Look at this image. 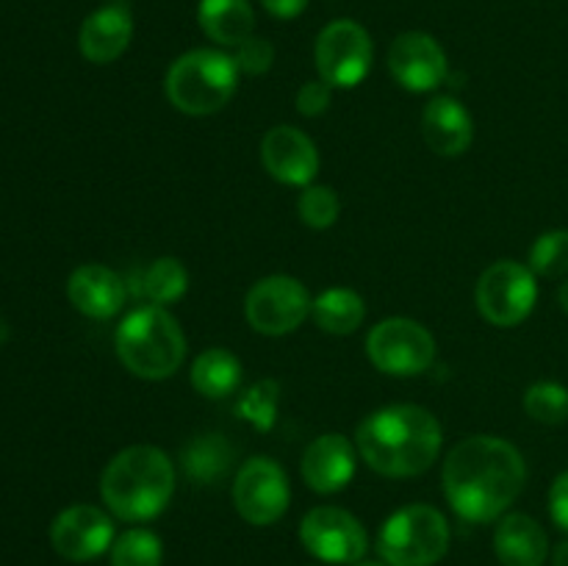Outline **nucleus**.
Returning a JSON list of instances; mask_svg holds the SVG:
<instances>
[{"instance_id": "nucleus-1", "label": "nucleus", "mask_w": 568, "mask_h": 566, "mask_svg": "<svg viewBox=\"0 0 568 566\" xmlns=\"http://www.w3.org/2000/svg\"><path fill=\"white\" fill-rule=\"evenodd\" d=\"M442 481L455 514L480 525L503 519L516 503L525 488L527 464L508 438L477 433L449 449Z\"/></svg>"}, {"instance_id": "nucleus-2", "label": "nucleus", "mask_w": 568, "mask_h": 566, "mask_svg": "<svg viewBox=\"0 0 568 566\" xmlns=\"http://www.w3.org/2000/svg\"><path fill=\"white\" fill-rule=\"evenodd\" d=\"M444 444L442 422L422 405H386L355 431L364 464L383 477H414L430 469Z\"/></svg>"}, {"instance_id": "nucleus-3", "label": "nucleus", "mask_w": 568, "mask_h": 566, "mask_svg": "<svg viewBox=\"0 0 568 566\" xmlns=\"http://www.w3.org/2000/svg\"><path fill=\"white\" fill-rule=\"evenodd\" d=\"M175 494V466L164 449L133 444L116 453L100 475V497L122 522H150Z\"/></svg>"}, {"instance_id": "nucleus-4", "label": "nucleus", "mask_w": 568, "mask_h": 566, "mask_svg": "<svg viewBox=\"0 0 568 566\" xmlns=\"http://www.w3.org/2000/svg\"><path fill=\"white\" fill-rule=\"evenodd\" d=\"M122 366L142 381H166L186 358V336L181 322L164 305H139L114 333Z\"/></svg>"}, {"instance_id": "nucleus-5", "label": "nucleus", "mask_w": 568, "mask_h": 566, "mask_svg": "<svg viewBox=\"0 0 568 566\" xmlns=\"http://www.w3.org/2000/svg\"><path fill=\"white\" fill-rule=\"evenodd\" d=\"M239 70L231 53L211 48L178 55L164 78L166 100L189 117L216 114L236 94Z\"/></svg>"}, {"instance_id": "nucleus-6", "label": "nucleus", "mask_w": 568, "mask_h": 566, "mask_svg": "<svg viewBox=\"0 0 568 566\" xmlns=\"http://www.w3.org/2000/svg\"><path fill=\"white\" fill-rule=\"evenodd\" d=\"M449 549V522L438 508L414 503L386 519L377 553L386 566H433Z\"/></svg>"}, {"instance_id": "nucleus-7", "label": "nucleus", "mask_w": 568, "mask_h": 566, "mask_svg": "<svg viewBox=\"0 0 568 566\" xmlns=\"http://www.w3.org/2000/svg\"><path fill=\"white\" fill-rule=\"evenodd\" d=\"M366 355L383 375L414 377L436 361V338L422 322L408 316H388L366 336Z\"/></svg>"}, {"instance_id": "nucleus-8", "label": "nucleus", "mask_w": 568, "mask_h": 566, "mask_svg": "<svg viewBox=\"0 0 568 566\" xmlns=\"http://www.w3.org/2000/svg\"><path fill=\"white\" fill-rule=\"evenodd\" d=\"M477 311L497 327L521 325L538 300L536 272L519 261H494L477 281Z\"/></svg>"}, {"instance_id": "nucleus-9", "label": "nucleus", "mask_w": 568, "mask_h": 566, "mask_svg": "<svg viewBox=\"0 0 568 566\" xmlns=\"http://www.w3.org/2000/svg\"><path fill=\"white\" fill-rule=\"evenodd\" d=\"M314 300L292 275H270L253 283L244 300L250 327L264 336H286L308 320Z\"/></svg>"}, {"instance_id": "nucleus-10", "label": "nucleus", "mask_w": 568, "mask_h": 566, "mask_svg": "<svg viewBox=\"0 0 568 566\" xmlns=\"http://www.w3.org/2000/svg\"><path fill=\"white\" fill-rule=\"evenodd\" d=\"M316 70L333 89H353L372 70V37L364 26L353 20H336L322 28L316 37Z\"/></svg>"}, {"instance_id": "nucleus-11", "label": "nucleus", "mask_w": 568, "mask_h": 566, "mask_svg": "<svg viewBox=\"0 0 568 566\" xmlns=\"http://www.w3.org/2000/svg\"><path fill=\"white\" fill-rule=\"evenodd\" d=\"M300 542L327 564H358L369 549V533L358 516L336 505H320L300 522Z\"/></svg>"}, {"instance_id": "nucleus-12", "label": "nucleus", "mask_w": 568, "mask_h": 566, "mask_svg": "<svg viewBox=\"0 0 568 566\" xmlns=\"http://www.w3.org/2000/svg\"><path fill=\"white\" fill-rule=\"evenodd\" d=\"M292 503V486L277 461L255 455L239 469L233 483V505L250 525H275Z\"/></svg>"}, {"instance_id": "nucleus-13", "label": "nucleus", "mask_w": 568, "mask_h": 566, "mask_svg": "<svg viewBox=\"0 0 568 566\" xmlns=\"http://www.w3.org/2000/svg\"><path fill=\"white\" fill-rule=\"evenodd\" d=\"M50 544L67 560H92L114 544V522L98 505H70L50 525Z\"/></svg>"}, {"instance_id": "nucleus-14", "label": "nucleus", "mask_w": 568, "mask_h": 566, "mask_svg": "<svg viewBox=\"0 0 568 566\" xmlns=\"http://www.w3.org/2000/svg\"><path fill=\"white\" fill-rule=\"evenodd\" d=\"M388 72L408 92H433L447 81V53L425 31H405L388 48Z\"/></svg>"}, {"instance_id": "nucleus-15", "label": "nucleus", "mask_w": 568, "mask_h": 566, "mask_svg": "<svg viewBox=\"0 0 568 566\" xmlns=\"http://www.w3.org/2000/svg\"><path fill=\"white\" fill-rule=\"evenodd\" d=\"M261 164L275 181L305 189L320 172V150L300 128L275 125L261 139Z\"/></svg>"}, {"instance_id": "nucleus-16", "label": "nucleus", "mask_w": 568, "mask_h": 566, "mask_svg": "<svg viewBox=\"0 0 568 566\" xmlns=\"http://www.w3.org/2000/svg\"><path fill=\"white\" fill-rule=\"evenodd\" d=\"M355 466H358V447L344 433H322L305 447L300 472L316 494H336L353 481Z\"/></svg>"}, {"instance_id": "nucleus-17", "label": "nucleus", "mask_w": 568, "mask_h": 566, "mask_svg": "<svg viewBox=\"0 0 568 566\" xmlns=\"http://www.w3.org/2000/svg\"><path fill=\"white\" fill-rule=\"evenodd\" d=\"M67 297L89 320H111L128 300L125 275L103 264H81L67 281Z\"/></svg>"}, {"instance_id": "nucleus-18", "label": "nucleus", "mask_w": 568, "mask_h": 566, "mask_svg": "<svg viewBox=\"0 0 568 566\" xmlns=\"http://www.w3.org/2000/svg\"><path fill=\"white\" fill-rule=\"evenodd\" d=\"M422 137L427 148L438 155H460L471 148L475 122L460 100L442 94L433 98L422 111Z\"/></svg>"}, {"instance_id": "nucleus-19", "label": "nucleus", "mask_w": 568, "mask_h": 566, "mask_svg": "<svg viewBox=\"0 0 568 566\" xmlns=\"http://www.w3.org/2000/svg\"><path fill=\"white\" fill-rule=\"evenodd\" d=\"M133 39V17L125 6H105L83 20L78 33L81 55L92 64H111L128 50Z\"/></svg>"}, {"instance_id": "nucleus-20", "label": "nucleus", "mask_w": 568, "mask_h": 566, "mask_svg": "<svg viewBox=\"0 0 568 566\" xmlns=\"http://www.w3.org/2000/svg\"><path fill=\"white\" fill-rule=\"evenodd\" d=\"M494 549L503 566H544L549 558V538L532 516L505 514L494 530Z\"/></svg>"}, {"instance_id": "nucleus-21", "label": "nucleus", "mask_w": 568, "mask_h": 566, "mask_svg": "<svg viewBox=\"0 0 568 566\" xmlns=\"http://www.w3.org/2000/svg\"><path fill=\"white\" fill-rule=\"evenodd\" d=\"M128 294L142 300L144 305H170L186 294L189 289V272L172 255H161V259L150 261V264L133 266L125 275Z\"/></svg>"}, {"instance_id": "nucleus-22", "label": "nucleus", "mask_w": 568, "mask_h": 566, "mask_svg": "<svg viewBox=\"0 0 568 566\" xmlns=\"http://www.w3.org/2000/svg\"><path fill=\"white\" fill-rule=\"evenodd\" d=\"M197 22L211 42L222 48H239L253 37L255 14L250 0H200Z\"/></svg>"}, {"instance_id": "nucleus-23", "label": "nucleus", "mask_w": 568, "mask_h": 566, "mask_svg": "<svg viewBox=\"0 0 568 566\" xmlns=\"http://www.w3.org/2000/svg\"><path fill=\"white\" fill-rule=\"evenodd\" d=\"M192 386L203 397L222 400L231 397L242 383V361L225 347H209L194 358L192 364Z\"/></svg>"}, {"instance_id": "nucleus-24", "label": "nucleus", "mask_w": 568, "mask_h": 566, "mask_svg": "<svg viewBox=\"0 0 568 566\" xmlns=\"http://www.w3.org/2000/svg\"><path fill=\"white\" fill-rule=\"evenodd\" d=\"M311 316H314V322L325 333H333V336H349V333H355L364 325L366 303L358 292H353V289H325V292L314 300Z\"/></svg>"}, {"instance_id": "nucleus-25", "label": "nucleus", "mask_w": 568, "mask_h": 566, "mask_svg": "<svg viewBox=\"0 0 568 566\" xmlns=\"http://www.w3.org/2000/svg\"><path fill=\"white\" fill-rule=\"evenodd\" d=\"M181 464L194 483H214L231 469L233 447L220 433H203L183 447Z\"/></svg>"}, {"instance_id": "nucleus-26", "label": "nucleus", "mask_w": 568, "mask_h": 566, "mask_svg": "<svg viewBox=\"0 0 568 566\" xmlns=\"http://www.w3.org/2000/svg\"><path fill=\"white\" fill-rule=\"evenodd\" d=\"M164 547L155 533L133 527L111 544V566H161Z\"/></svg>"}, {"instance_id": "nucleus-27", "label": "nucleus", "mask_w": 568, "mask_h": 566, "mask_svg": "<svg viewBox=\"0 0 568 566\" xmlns=\"http://www.w3.org/2000/svg\"><path fill=\"white\" fill-rule=\"evenodd\" d=\"M525 411L541 425H560L568 420V388L555 381H538L525 392Z\"/></svg>"}, {"instance_id": "nucleus-28", "label": "nucleus", "mask_w": 568, "mask_h": 566, "mask_svg": "<svg viewBox=\"0 0 568 566\" xmlns=\"http://www.w3.org/2000/svg\"><path fill=\"white\" fill-rule=\"evenodd\" d=\"M277 405H281V383L258 381L242 394V400H239V414L255 431H270L277 420Z\"/></svg>"}, {"instance_id": "nucleus-29", "label": "nucleus", "mask_w": 568, "mask_h": 566, "mask_svg": "<svg viewBox=\"0 0 568 566\" xmlns=\"http://www.w3.org/2000/svg\"><path fill=\"white\" fill-rule=\"evenodd\" d=\"M530 266L536 277H566L568 275V231H547L532 242Z\"/></svg>"}, {"instance_id": "nucleus-30", "label": "nucleus", "mask_w": 568, "mask_h": 566, "mask_svg": "<svg viewBox=\"0 0 568 566\" xmlns=\"http://www.w3.org/2000/svg\"><path fill=\"white\" fill-rule=\"evenodd\" d=\"M297 214L314 231H325V228L336 225L338 214H342V203L338 194L331 186H305L297 200Z\"/></svg>"}, {"instance_id": "nucleus-31", "label": "nucleus", "mask_w": 568, "mask_h": 566, "mask_svg": "<svg viewBox=\"0 0 568 566\" xmlns=\"http://www.w3.org/2000/svg\"><path fill=\"white\" fill-rule=\"evenodd\" d=\"M231 59L244 75H264V72H270L272 61H275V48H272L270 39L250 37L239 48H233Z\"/></svg>"}, {"instance_id": "nucleus-32", "label": "nucleus", "mask_w": 568, "mask_h": 566, "mask_svg": "<svg viewBox=\"0 0 568 566\" xmlns=\"http://www.w3.org/2000/svg\"><path fill=\"white\" fill-rule=\"evenodd\" d=\"M331 100H333V87L320 81H308L300 87L297 92V111L303 117H320L331 109Z\"/></svg>"}, {"instance_id": "nucleus-33", "label": "nucleus", "mask_w": 568, "mask_h": 566, "mask_svg": "<svg viewBox=\"0 0 568 566\" xmlns=\"http://www.w3.org/2000/svg\"><path fill=\"white\" fill-rule=\"evenodd\" d=\"M549 514H552L555 525L568 533V472L555 477L552 488H549Z\"/></svg>"}, {"instance_id": "nucleus-34", "label": "nucleus", "mask_w": 568, "mask_h": 566, "mask_svg": "<svg viewBox=\"0 0 568 566\" xmlns=\"http://www.w3.org/2000/svg\"><path fill=\"white\" fill-rule=\"evenodd\" d=\"M261 6L277 20H294V17L303 14L308 0H261Z\"/></svg>"}, {"instance_id": "nucleus-35", "label": "nucleus", "mask_w": 568, "mask_h": 566, "mask_svg": "<svg viewBox=\"0 0 568 566\" xmlns=\"http://www.w3.org/2000/svg\"><path fill=\"white\" fill-rule=\"evenodd\" d=\"M552 566H568V538H564V542H560L558 547H555Z\"/></svg>"}, {"instance_id": "nucleus-36", "label": "nucleus", "mask_w": 568, "mask_h": 566, "mask_svg": "<svg viewBox=\"0 0 568 566\" xmlns=\"http://www.w3.org/2000/svg\"><path fill=\"white\" fill-rule=\"evenodd\" d=\"M558 303H560V309H564L568 314V277L564 283H560V289H558Z\"/></svg>"}, {"instance_id": "nucleus-37", "label": "nucleus", "mask_w": 568, "mask_h": 566, "mask_svg": "<svg viewBox=\"0 0 568 566\" xmlns=\"http://www.w3.org/2000/svg\"><path fill=\"white\" fill-rule=\"evenodd\" d=\"M353 566H386V564H383V560H358V564Z\"/></svg>"}]
</instances>
